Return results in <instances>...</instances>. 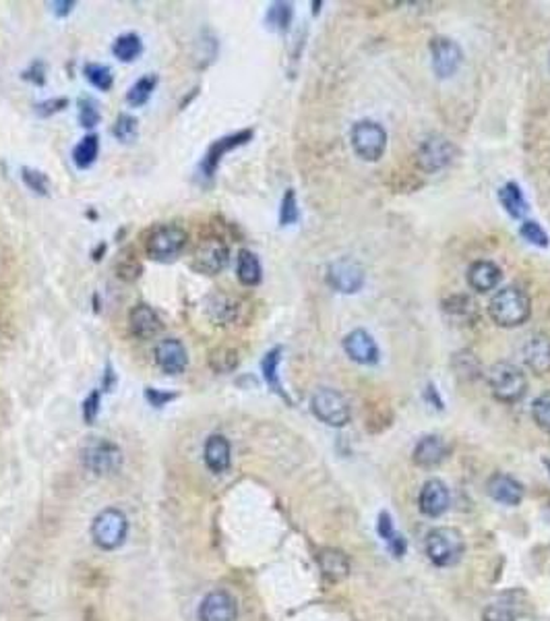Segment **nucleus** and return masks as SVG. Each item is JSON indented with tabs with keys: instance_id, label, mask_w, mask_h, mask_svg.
<instances>
[{
	"instance_id": "nucleus-12",
	"label": "nucleus",
	"mask_w": 550,
	"mask_h": 621,
	"mask_svg": "<svg viewBox=\"0 0 550 621\" xmlns=\"http://www.w3.org/2000/svg\"><path fill=\"white\" fill-rule=\"evenodd\" d=\"M430 56H433V68L439 79L453 77L464 62V52L458 42L445 35H436L430 40Z\"/></svg>"
},
{
	"instance_id": "nucleus-11",
	"label": "nucleus",
	"mask_w": 550,
	"mask_h": 621,
	"mask_svg": "<svg viewBox=\"0 0 550 621\" xmlns=\"http://www.w3.org/2000/svg\"><path fill=\"white\" fill-rule=\"evenodd\" d=\"M253 135H255L253 129H242V130H236V133H232V135H226V137H220V139H216L209 145L208 153H205V158L201 160V164H199V174H201V177L208 178V180L214 178L216 172H217V166H220L224 155L234 152L236 147L247 145V143L253 139Z\"/></svg>"
},
{
	"instance_id": "nucleus-14",
	"label": "nucleus",
	"mask_w": 550,
	"mask_h": 621,
	"mask_svg": "<svg viewBox=\"0 0 550 621\" xmlns=\"http://www.w3.org/2000/svg\"><path fill=\"white\" fill-rule=\"evenodd\" d=\"M327 284L342 295H356L365 286V270L352 259H340L329 265Z\"/></svg>"
},
{
	"instance_id": "nucleus-1",
	"label": "nucleus",
	"mask_w": 550,
	"mask_h": 621,
	"mask_svg": "<svg viewBox=\"0 0 550 621\" xmlns=\"http://www.w3.org/2000/svg\"><path fill=\"white\" fill-rule=\"evenodd\" d=\"M489 315L497 326L517 327L526 323L532 315V301L517 286H505L491 298Z\"/></svg>"
},
{
	"instance_id": "nucleus-9",
	"label": "nucleus",
	"mask_w": 550,
	"mask_h": 621,
	"mask_svg": "<svg viewBox=\"0 0 550 621\" xmlns=\"http://www.w3.org/2000/svg\"><path fill=\"white\" fill-rule=\"evenodd\" d=\"M81 458H83L85 468L91 470L93 475H112L122 464L121 447L108 439H96L87 444Z\"/></svg>"
},
{
	"instance_id": "nucleus-6",
	"label": "nucleus",
	"mask_w": 550,
	"mask_h": 621,
	"mask_svg": "<svg viewBox=\"0 0 550 621\" xmlns=\"http://www.w3.org/2000/svg\"><path fill=\"white\" fill-rule=\"evenodd\" d=\"M352 147L356 155L365 161H379L387 149V133L379 122L358 121L352 127Z\"/></svg>"
},
{
	"instance_id": "nucleus-52",
	"label": "nucleus",
	"mask_w": 550,
	"mask_h": 621,
	"mask_svg": "<svg viewBox=\"0 0 550 621\" xmlns=\"http://www.w3.org/2000/svg\"><path fill=\"white\" fill-rule=\"evenodd\" d=\"M548 67H550V60H548Z\"/></svg>"
},
{
	"instance_id": "nucleus-19",
	"label": "nucleus",
	"mask_w": 550,
	"mask_h": 621,
	"mask_svg": "<svg viewBox=\"0 0 550 621\" xmlns=\"http://www.w3.org/2000/svg\"><path fill=\"white\" fill-rule=\"evenodd\" d=\"M164 323L160 315L145 303L135 304L129 313V329L137 340H152L161 332Z\"/></svg>"
},
{
	"instance_id": "nucleus-16",
	"label": "nucleus",
	"mask_w": 550,
	"mask_h": 621,
	"mask_svg": "<svg viewBox=\"0 0 550 621\" xmlns=\"http://www.w3.org/2000/svg\"><path fill=\"white\" fill-rule=\"evenodd\" d=\"M236 617H239V605L226 590H216V593L208 594L199 607V619L201 621H236Z\"/></svg>"
},
{
	"instance_id": "nucleus-32",
	"label": "nucleus",
	"mask_w": 550,
	"mask_h": 621,
	"mask_svg": "<svg viewBox=\"0 0 550 621\" xmlns=\"http://www.w3.org/2000/svg\"><path fill=\"white\" fill-rule=\"evenodd\" d=\"M112 52L121 62H133L141 56L143 52V42L137 34H122L114 40V46H112Z\"/></svg>"
},
{
	"instance_id": "nucleus-48",
	"label": "nucleus",
	"mask_w": 550,
	"mask_h": 621,
	"mask_svg": "<svg viewBox=\"0 0 550 621\" xmlns=\"http://www.w3.org/2000/svg\"><path fill=\"white\" fill-rule=\"evenodd\" d=\"M50 6H54V15L56 17H67L68 12L75 9V3H73V0H56V3H52Z\"/></svg>"
},
{
	"instance_id": "nucleus-23",
	"label": "nucleus",
	"mask_w": 550,
	"mask_h": 621,
	"mask_svg": "<svg viewBox=\"0 0 550 621\" xmlns=\"http://www.w3.org/2000/svg\"><path fill=\"white\" fill-rule=\"evenodd\" d=\"M203 458L211 472H216V475L226 472L230 468V462H232V447H230V441L224 437V435H211V437L205 441Z\"/></svg>"
},
{
	"instance_id": "nucleus-38",
	"label": "nucleus",
	"mask_w": 550,
	"mask_h": 621,
	"mask_svg": "<svg viewBox=\"0 0 550 621\" xmlns=\"http://www.w3.org/2000/svg\"><path fill=\"white\" fill-rule=\"evenodd\" d=\"M21 178L28 189H31L35 195L46 197L50 195V178L42 170H35V168L23 166L21 168Z\"/></svg>"
},
{
	"instance_id": "nucleus-20",
	"label": "nucleus",
	"mask_w": 550,
	"mask_h": 621,
	"mask_svg": "<svg viewBox=\"0 0 550 621\" xmlns=\"http://www.w3.org/2000/svg\"><path fill=\"white\" fill-rule=\"evenodd\" d=\"M486 491L497 503H503V506H520L523 499V487L522 483H517L514 476L505 475V472H497L489 478L486 483Z\"/></svg>"
},
{
	"instance_id": "nucleus-10",
	"label": "nucleus",
	"mask_w": 550,
	"mask_h": 621,
	"mask_svg": "<svg viewBox=\"0 0 550 621\" xmlns=\"http://www.w3.org/2000/svg\"><path fill=\"white\" fill-rule=\"evenodd\" d=\"M228 261L230 247L222 239H217V236H209V239H203L199 242L191 265L192 270L205 273V276H217V273L226 270Z\"/></svg>"
},
{
	"instance_id": "nucleus-50",
	"label": "nucleus",
	"mask_w": 550,
	"mask_h": 621,
	"mask_svg": "<svg viewBox=\"0 0 550 621\" xmlns=\"http://www.w3.org/2000/svg\"><path fill=\"white\" fill-rule=\"evenodd\" d=\"M312 6H315V15L318 11H321V3H312Z\"/></svg>"
},
{
	"instance_id": "nucleus-4",
	"label": "nucleus",
	"mask_w": 550,
	"mask_h": 621,
	"mask_svg": "<svg viewBox=\"0 0 550 621\" xmlns=\"http://www.w3.org/2000/svg\"><path fill=\"white\" fill-rule=\"evenodd\" d=\"M129 532V520L121 509L108 507L93 520L91 537L99 549L114 551L124 543Z\"/></svg>"
},
{
	"instance_id": "nucleus-13",
	"label": "nucleus",
	"mask_w": 550,
	"mask_h": 621,
	"mask_svg": "<svg viewBox=\"0 0 550 621\" xmlns=\"http://www.w3.org/2000/svg\"><path fill=\"white\" fill-rule=\"evenodd\" d=\"M528 605V594L523 590H507L484 607L483 621H517L526 613Z\"/></svg>"
},
{
	"instance_id": "nucleus-15",
	"label": "nucleus",
	"mask_w": 550,
	"mask_h": 621,
	"mask_svg": "<svg viewBox=\"0 0 550 621\" xmlns=\"http://www.w3.org/2000/svg\"><path fill=\"white\" fill-rule=\"evenodd\" d=\"M155 363L166 375H180L189 366V354L178 338H166L155 346Z\"/></svg>"
},
{
	"instance_id": "nucleus-29",
	"label": "nucleus",
	"mask_w": 550,
	"mask_h": 621,
	"mask_svg": "<svg viewBox=\"0 0 550 621\" xmlns=\"http://www.w3.org/2000/svg\"><path fill=\"white\" fill-rule=\"evenodd\" d=\"M155 85H158V75H143L141 79H137L135 83L130 85L127 93V104L130 108H141V106H145L149 98H152V93L155 91Z\"/></svg>"
},
{
	"instance_id": "nucleus-27",
	"label": "nucleus",
	"mask_w": 550,
	"mask_h": 621,
	"mask_svg": "<svg viewBox=\"0 0 550 621\" xmlns=\"http://www.w3.org/2000/svg\"><path fill=\"white\" fill-rule=\"evenodd\" d=\"M236 273H239L240 284L245 286H257L263 278V270H261V261L257 255L248 248H242L239 253V261H236Z\"/></svg>"
},
{
	"instance_id": "nucleus-5",
	"label": "nucleus",
	"mask_w": 550,
	"mask_h": 621,
	"mask_svg": "<svg viewBox=\"0 0 550 621\" xmlns=\"http://www.w3.org/2000/svg\"><path fill=\"white\" fill-rule=\"evenodd\" d=\"M310 410L318 421L329 427H346L352 416L346 397L331 388H321L312 394Z\"/></svg>"
},
{
	"instance_id": "nucleus-47",
	"label": "nucleus",
	"mask_w": 550,
	"mask_h": 621,
	"mask_svg": "<svg viewBox=\"0 0 550 621\" xmlns=\"http://www.w3.org/2000/svg\"><path fill=\"white\" fill-rule=\"evenodd\" d=\"M46 65H43L42 60H35L34 65H31L28 71L23 73V79L25 81H31V83H35V85H43L46 83Z\"/></svg>"
},
{
	"instance_id": "nucleus-43",
	"label": "nucleus",
	"mask_w": 550,
	"mask_h": 621,
	"mask_svg": "<svg viewBox=\"0 0 550 621\" xmlns=\"http://www.w3.org/2000/svg\"><path fill=\"white\" fill-rule=\"evenodd\" d=\"M99 400H102V391L93 389L90 396L85 397L83 404H81V413H83V419L87 425H91L93 421L98 419L99 414Z\"/></svg>"
},
{
	"instance_id": "nucleus-24",
	"label": "nucleus",
	"mask_w": 550,
	"mask_h": 621,
	"mask_svg": "<svg viewBox=\"0 0 550 621\" xmlns=\"http://www.w3.org/2000/svg\"><path fill=\"white\" fill-rule=\"evenodd\" d=\"M501 278H503L501 267L486 259L474 261L470 270H468V284H470L472 290L476 292L495 290L499 282H501Z\"/></svg>"
},
{
	"instance_id": "nucleus-21",
	"label": "nucleus",
	"mask_w": 550,
	"mask_h": 621,
	"mask_svg": "<svg viewBox=\"0 0 550 621\" xmlns=\"http://www.w3.org/2000/svg\"><path fill=\"white\" fill-rule=\"evenodd\" d=\"M523 360L536 375L550 371V338L546 334H532L523 346Z\"/></svg>"
},
{
	"instance_id": "nucleus-18",
	"label": "nucleus",
	"mask_w": 550,
	"mask_h": 621,
	"mask_svg": "<svg viewBox=\"0 0 550 621\" xmlns=\"http://www.w3.org/2000/svg\"><path fill=\"white\" fill-rule=\"evenodd\" d=\"M343 350L354 363L374 365L379 363V346L374 338L365 329H354L343 338Z\"/></svg>"
},
{
	"instance_id": "nucleus-30",
	"label": "nucleus",
	"mask_w": 550,
	"mask_h": 621,
	"mask_svg": "<svg viewBox=\"0 0 550 621\" xmlns=\"http://www.w3.org/2000/svg\"><path fill=\"white\" fill-rule=\"evenodd\" d=\"M99 153V139L98 135H85L77 145L73 149V161L79 170H87V168L93 166V161L98 160Z\"/></svg>"
},
{
	"instance_id": "nucleus-22",
	"label": "nucleus",
	"mask_w": 550,
	"mask_h": 621,
	"mask_svg": "<svg viewBox=\"0 0 550 621\" xmlns=\"http://www.w3.org/2000/svg\"><path fill=\"white\" fill-rule=\"evenodd\" d=\"M449 453V444L441 435H427L414 447V462L422 468H435Z\"/></svg>"
},
{
	"instance_id": "nucleus-45",
	"label": "nucleus",
	"mask_w": 550,
	"mask_h": 621,
	"mask_svg": "<svg viewBox=\"0 0 550 621\" xmlns=\"http://www.w3.org/2000/svg\"><path fill=\"white\" fill-rule=\"evenodd\" d=\"M145 397H147V402L152 404V406L161 408V406H166V404H170L172 400H177L178 394H174V391H161V389H155V388H147Z\"/></svg>"
},
{
	"instance_id": "nucleus-39",
	"label": "nucleus",
	"mask_w": 550,
	"mask_h": 621,
	"mask_svg": "<svg viewBox=\"0 0 550 621\" xmlns=\"http://www.w3.org/2000/svg\"><path fill=\"white\" fill-rule=\"evenodd\" d=\"M298 217H300V211H298L296 193H294V189H287L279 205V224L281 226H292V224L298 222Z\"/></svg>"
},
{
	"instance_id": "nucleus-46",
	"label": "nucleus",
	"mask_w": 550,
	"mask_h": 621,
	"mask_svg": "<svg viewBox=\"0 0 550 621\" xmlns=\"http://www.w3.org/2000/svg\"><path fill=\"white\" fill-rule=\"evenodd\" d=\"M118 276H121L122 279H135V278H139V273H141V263H137L133 255H130L129 259H124L118 263Z\"/></svg>"
},
{
	"instance_id": "nucleus-2",
	"label": "nucleus",
	"mask_w": 550,
	"mask_h": 621,
	"mask_svg": "<svg viewBox=\"0 0 550 621\" xmlns=\"http://www.w3.org/2000/svg\"><path fill=\"white\" fill-rule=\"evenodd\" d=\"M424 551L430 562L439 568H452L461 559L466 551V540L458 528L439 526L427 534L424 540Z\"/></svg>"
},
{
	"instance_id": "nucleus-7",
	"label": "nucleus",
	"mask_w": 550,
	"mask_h": 621,
	"mask_svg": "<svg viewBox=\"0 0 550 621\" xmlns=\"http://www.w3.org/2000/svg\"><path fill=\"white\" fill-rule=\"evenodd\" d=\"M189 234L185 228L177 224H168V226H158L149 232L145 240V251L155 261H170L183 251Z\"/></svg>"
},
{
	"instance_id": "nucleus-8",
	"label": "nucleus",
	"mask_w": 550,
	"mask_h": 621,
	"mask_svg": "<svg viewBox=\"0 0 550 621\" xmlns=\"http://www.w3.org/2000/svg\"><path fill=\"white\" fill-rule=\"evenodd\" d=\"M455 155H458V147H455L447 137L435 135L420 143V147H418L416 152V164L422 172L433 174L452 164Z\"/></svg>"
},
{
	"instance_id": "nucleus-31",
	"label": "nucleus",
	"mask_w": 550,
	"mask_h": 621,
	"mask_svg": "<svg viewBox=\"0 0 550 621\" xmlns=\"http://www.w3.org/2000/svg\"><path fill=\"white\" fill-rule=\"evenodd\" d=\"M379 534H381V538H383L387 543V549L393 553V557H404L405 538L396 531L391 515L387 512H381V515H379Z\"/></svg>"
},
{
	"instance_id": "nucleus-25",
	"label": "nucleus",
	"mask_w": 550,
	"mask_h": 621,
	"mask_svg": "<svg viewBox=\"0 0 550 621\" xmlns=\"http://www.w3.org/2000/svg\"><path fill=\"white\" fill-rule=\"evenodd\" d=\"M317 562L323 576L331 582L346 580L350 574V559L346 553L340 549H321L317 555Z\"/></svg>"
},
{
	"instance_id": "nucleus-40",
	"label": "nucleus",
	"mask_w": 550,
	"mask_h": 621,
	"mask_svg": "<svg viewBox=\"0 0 550 621\" xmlns=\"http://www.w3.org/2000/svg\"><path fill=\"white\" fill-rule=\"evenodd\" d=\"M102 121V114H99V106L96 104V99L83 98L79 99V122L83 129H93L96 124Z\"/></svg>"
},
{
	"instance_id": "nucleus-44",
	"label": "nucleus",
	"mask_w": 550,
	"mask_h": 621,
	"mask_svg": "<svg viewBox=\"0 0 550 621\" xmlns=\"http://www.w3.org/2000/svg\"><path fill=\"white\" fill-rule=\"evenodd\" d=\"M67 106H68L67 98H52V99H46V102L35 104V114L42 118H48V116L59 114V112L65 110Z\"/></svg>"
},
{
	"instance_id": "nucleus-37",
	"label": "nucleus",
	"mask_w": 550,
	"mask_h": 621,
	"mask_svg": "<svg viewBox=\"0 0 550 621\" xmlns=\"http://www.w3.org/2000/svg\"><path fill=\"white\" fill-rule=\"evenodd\" d=\"M112 135L121 143H133L139 135V121L130 114H118L114 127H112Z\"/></svg>"
},
{
	"instance_id": "nucleus-3",
	"label": "nucleus",
	"mask_w": 550,
	"mask_h": 621,
	"mask_svg": "<svg viewBox=\"0 0 550 621\" xmlns=\"http://www.w3.org/2000/svg\"><path fill=\"white\" fill-rule=\"evenodd\" d=\"M489 385L499 402L515 404L528 394V377L520 366L511 363H497L489 371Z\"/></svg>"
},
{
	"instance_id": "nucleus-49",
	"label": "nucleus",
	"mask_w": 550,
	"mask_h": 621,
	"mask_svg": "<svg viewBox=\"0 0 550 621\" xmlns=\"http://www.w3.org/2000/svg\"><path fill=\"white\" fill-rule=\"evenodd\" d=\"M116 385V375H114V371H112V366L108 365L106 366V377H104V388L106 389H112Z\"/></svg>"
},
{
	"instance_id": "nucleus-26",
	"label": "nucleus",
	"mask_w": 550,
	"mask_h": 621,
	"mask_svg": "<svg viewBox=\"0 0 550 621\" xmlns=\"http://www.w3.org/2000/svg\"><path fill=\"white\" fill-rule=\"evenodd\" d=\"M499 201L505 208V211L515 220H522L528 214V201L523 197V193L517 183H507L499 189Z\"/></svg>"
},
{
	"instance_id": "nucleus-35",
	"label": "nucleus",
	"mask_w": 550,
	"mask_h": 621,
	"mask_svg": "<svg viewBox=\"0 0 550 621\" xmlns=\"http://www.w3.org/2000/svg\"><path fill=\"white\" fill-rule=\"evenodd\" d=\"M240 358L234 348H216L209 352V366L217 373H230L239 366Z\"/></svg>"
},
{
	"instance_id": "nucleus-17",
	"label": "nucleus",
	"mask_w": 550,
	"mask_h": 621,
	"mask_svg": "<svg viewBox=\"0 0 550 621\" xmlns=\"http://www.w3.org/2000/svg\"><path fill=\"white\" fill-rule=\"evenodd\" d=\"M449 503H452V495H449L445 483L439 481V478H430V481L424 483V487L420 489V499H418V506H420L424 515L439 518L449 509Z\"/></svg>"
},
{
	"instance_id": "nucleus-34",
	"label": "nucleus",
	"mask_w": 550,
	"mask_h": 621,
	"mask_svg": "<svg viewBox=\"0 0 550 621\" xmlns=\"http://www.w3.org/2000/svg\"><path fill=\"white\" fill-rule=\"evenodd\" d=\"M239 309V303H234L232 298L214 296V301L209 304V317L220 323V326H226V323H232L236 319Z\"/></svg>"
},
{
	"instance_id": "nucleus-33",
	"label": "nucleus",
	"mask_w": 550,
	"mask_h": 621,
	"mask_svg": "<svg viewBox=\"0 0 550 621\" xmlns=\"http://www.w3.org/2000/svg\"><path fill=\"white\" fill-rule=\"evenodd\" d=\"M83 75L90 83L99 91H110L114 85V75L102 62H87L83 67Z\"/></svg>"
},
{
	"instance_id": "nucleus-41",
	"label": "nucleus",
	"mask_w": 550,
	"mask_h": 621,
	"mask_svg": "<svg viewBox=\"0 0 550 621\" xmlns=\"http://www.w3.org/2000/svg\"><path fill=\"white\" fill-rule=\"evenodd\" d=\"M532 416L536 425L550 433V391H545V394L536 397L532 406Z\"/></svg>"
},
{
	"instance_id": "nucleus-28",
	"label": "nucleus",
	"mask_w": 550,
	"mask_h": 621,
	"mask_svg": "<svg viewBox=\"0 0 550 621\" xmlns=\"http://www.w3.org/2000/svg\"><path fill=\"white\" fill-rule=\"evenodd\" d=\"M279 360H281V346H275L265 354L263 360H261V371H263L265 383L270 385V389L273 391V394H278L279 397H284V400L290 402V397H287V394L284 391V388H281V381H279V373H278Z\"/></svg>"
},
{
	"instance_id": "nucleus-42",
	"label": "nucleus",
	"mask_w": 550,
	"mask_h": 621,
	"mask_svg": "<svg viewBox=\"0 0 550 621\" xmlns=\"http://www.w3.org/2000/svg\"><path fill=\"white\" fill-rule=\"evenodd\" d=\"M520 234L526 239L528 242H532V245L536 247H548V234H546V230L540 226L538 222H534V220H526L522 224V228H520Z\"/></svg>"
},
{
	"instance_id": "nucleus-51",
	"label": "nucleus",
	"mask_w": 550,
	"mask_h": 621,
	"mask_svg": "<svg viewBox=\"0 0 550 621\" xmlns=\"http://www.w3.org/2000/svg\"><path fill=\"white\" fill-rule=\"evenodd\" d=\"M545 466H546L548 472H550V460H545Z\"/></svg>"
},
{
	"instance_id": "nucleus-36",
	"label": "nucleus",
	"mask_w": 550,
	"mask_h": 621,
	"mask_svg": "<svg viewBox=\"0 0 550 621\" xmlns=\"http://www.w3.org/2000/svg\"><path fill=\"white\" fill-rule=\"evenodd\" d=\"M292 4L290 3H273L267 11V25L275 31H286L292 23Z\"/></svg>"
}]
</instances>
